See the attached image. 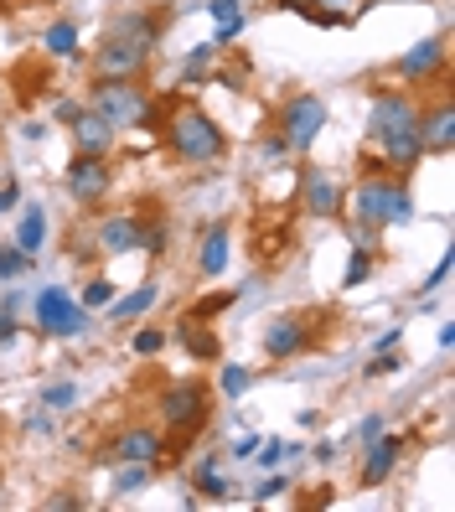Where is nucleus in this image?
Instances as JSON below:
<instances>
[{
  "label": "nucleus",
  "instance_id": "1a4fd4ad",
  "mask_svg": "<svg viewBox=\"0 0 455 512\" xmlns=\"http://www.w3.org/2000/svg\"><path fill=\"white\" fill-rule=\"evenodd\" d=\"M114 187V176H109V161L104 156H78L68 161V197L73 202H104Z\"/></svg>",
  "mask_w": 455,
  "mask_h": 512
},
{
  "label": "nucleus",
  "instance_id": "e433bc0d",
  "mask_svg": "<svg viewBox=\"0 0 455 512\" xmlns=\"http://www.w3.org/2000/svg\"><path fill=\"white\" fill-rule=\"evenodd\" d=\"M140 249L161 259V254H166V228H161V223H156V228H145V238H140Z\"/></svg>",
  "mask_w": 455,
  "mask_h": 512
},
{
  "label": "nucleus",
  "instance_id": "c03bdc74",
  "mask_svg": "<svg viewBox=\"0 0 455 512\" xmlns=\"http://www.w3.org/2000/svg\"><path fill=\"white\" fill-rule=\"evenodd\" d=\"M399 337H404V331H399V326H388L383 337H378V347H373V352H393V347H399Z\"/></svg>",
  "mask_w": 455,
  "mask_h": 512
},
{
  "label": "nucleus",
  "instance_id": "4c0bfd02",
  "mask_svg": "<svg viewBox=\"0 0 455 512\" xmlns=\"http://www.w3.org/2000/svg\"><path fill=\"white\" fill-rule=\"evenodd\" d=\"M285 156H290V145H285L280 135H269V140H264V166H280Z\"/></svg>",
  "mask_w": 455,
  "mask_h": 512
},
{
  "label": "nucleus",
  "instance_id": "9d476101",
  "mask_svg": "<svg viewBox=\"0 0 455 512\" xmlns=\"http://www.w3.org/2000/svg\"><path fill=\"white\" fill-rule=\"evenodd\" d=\"M445 52H450V42L445 37H419L399 63H393V78H404V83H430V78H440V68H445Z\"/></svg>",
  "mask_w": 455,
  "mask_h": 512
},
{
  "label": "nucleus",
  "instance_id": "473e14b6",
  "mask_svg": "<svg viewBox=\"0 0 455 512\" xmlns=\"http://www.w3.org/2000/svg\"><path fill=\"white\" fill-rule=\"evenodd\" d=\"M26 264H32V254H21L16 244H0V280H16Z\"/></svg>",
  "mask_w": 455,
  "mask_h": 512
},
{
  "label": "nucleus",
  "instance_id": "4be33fe9",
  "mask_svg": "<svg viewBox=\"0 0 455 512\" xmlns=\"http://www.w3.org/2000/svg\"><path fill=\"white\" fill-rule=\"evenodd\" d=\"M197 269L207 280H218L223 269H228V228L223 223H212L207 233H202V249H197Z\"/></svg>",
  "mask_w": 455,
  "mask_h": 512
},
{
  "label": "nucleus",
  "instance_id": "c756f323",
  "mask_svg": "<svg viewBox=\"0 0 455 512\" xmlns=\"http://www.w3.org/2000/svg\"><path fill=\"white\" fill-rule=\"evenodd\" d=\"M109 300H114V280L94 275V280L83 285V295H78V306H83V311H94V306H109Z\"/></svg>",
  "mask_w": 455,
  "mask_h": 512
},
{
  "label": "nucleus",
  "instance_id": "5701e85b",
  "mask_svg": "<svg viewBox=\"0 0 455 512\" xmlns=\"http://www.w3.org/2000/svg\"><path fill=\"white\" fill-rule=\"evenodd\" d=\"M156 285H140V290H130V295H114L109 300V321H135V316H145L150 306H156Z\"/></svg>",
  "mask_w": 455,
  "mask_h": 512
},
{
  "label": "nucleus",
  "instance_id": "2f4dec72",
  "mask_svg": "<svg viewBox=\"0 0 455 512\" xmlns=\"http://www.w3.org/2000/svg\"><path fill=\"white\" fill-rule=\"evenodd\" d=\"M212 52H218V42L192 47V57H187V83H207V63H212Z\"/></svg>",
  "mask_w": 455,
  "mask_h": 512
},
{
  "label": "nucleus",
  "instance_id": "b1692460",
  "mask_svg": "<svg viewBox=\"0 0 455 512\" xmlns=\"http://www.w3.org/2000/svg\"><path fill=\"white\" fill-rule=\"evenodd\" d=\"M42 47L52 57H78V26L73 21H52L47 32H42Z\"/></svg>",
  "mask_w": 455,
  "mask_h": 512
},
{
  "label": "nucleus",
  "instance_id": "423d86ee",
  "mask_svg": "<svg viewBox=\"0 0 455 512\" xmlns=\"http://www.w3.org/2000/svg\"><path fill=\"white\" fill-rule=\"evenodd\" d=\"M32 311H37V326L47 331V337H78V331L88 326V311L78 306L63 285H47V290L37 295Z\"/></svg>",
  "mask_w": 455,
  "mask_h": 512
},
{
  "label": "nucleus",
  "instance_id": "a18cd8bd",
  "mask_svg": "<svg viewBox=\"0 0 455 512\" xmlns=\"http://www.w3.org/2000/svg\"><path fill=\"white\" fill-rule=\"evenodd\" d=\"M16 337H21V331H16V321H11V316H0V347H11Z\"/></svg>",
  "mask_w": 455,
  "mask_h": 512
},
{
  "label": "nucleus",
  "instance_id": "c85d7f7f",
  "mask_svg": "<svg viewBox=\"0 0 455 512\" xmlns=\"http://www.w3.org/2000/svg\"><path fill=\"white\" fill-rule=\"evenodd\" d=\"M207 16H212V26H238L244 32V6L238 0H207Z\"/></svg>",
  "mask_w": 455,
  "mask_h": 512
},
{
  "label": "nucleus",
  "instance_id": "0eeeda50",
  "mask_svg": "<svg viewBox=\"0 0 455 512\" xmlns=\"http://www.w3.org/2000/svg\"><path fill=\"white\" fill-rule=\"evenodd\" d=\"M300 202H306L311 218H337L347 207V187L326 166H300Z\"/></svg>",
  "mask_w": 455,
  "mask_h": 512
},
{
  "label": "nucleus",
  "instance_id": "4468645a",
  "mask_svg": "<svg viewBox=\"0 0 455 512\" xmlns=\"http://www.w3.org/2000/svg\"><path fill=\"white\" fill-rule=\"evenodd\" d=\"M171 337L187 347V357H197V363H218V352H223L218 331H212L202 316H181V321L171 326Z\"/></svg>",
  "mask_w": 455,
  "mask_h": 512
},
{
  "label": "nucleus",
  "instance_id": "7ed1b4c3",
  "mask_svg": "<svg viewBox=\"0 0 455 512\" xmlns=\"http://www.w3.org/2000/svg\"><path fill=\"white\" fill-rule=\"evenodd\" d=\"M88 109L104 114L114 130H145L156 125V104L140 88V78H94L88 88Z\"/></svg>",
  "mask_w": 455,
  "mask_h": 512
},
{
  "label": "nucleus",
  "instance_id": "6e6552de",
  "mask_svg": "<svg viewBox=\"0 0 455 512\" xmlns=\"http://www.w3.org/2000/svg\"><path fill=\"white\" fill-rule=\"evenodd\" d=\"M207 383H171L166 388V394H161V419H166V425L181 435V430H197L202 425V419H207Z\"/></svg>",
  "mask_w": 455,
  "mask_h": 512
},
{
  "label": "nucleus",
  "instance_id": "2eb2a0df",
  "mask_svg": "<svg viewBox=\"0 0 455 512\" xmlns=\"http://www.w3.org/2000/svg\"><path fill=\"white\" fill-rule=\"evenodd\" d=\"M68 130H73V140H78L83 156H109V150H114V125H109L104 114H94L88 104H83V114L73 119Z\"/></svg>",
  "mask_w": 455,
  "mask_h": 512
},
{
  "label": "nucleus",
  "instance_id": "20e7f679",
  "mask_svg": "<svg viewBox=\"0 0 455 512\" xmlns=\"http://www.w3.org/2000/svg\"><path fill=\"white\" fill-rule=\"evenodd\" d=\"M352 213L362 228H393V223H409L414 218V192L404 187V176H368L357 182V192L347 197Z\"/></svg>",
  "mask_w": 455,
  "mask_h": 512
},
{
  "label": "nucleus",
  "instance_id": "f3484780",
  "mask_svg": "<svg viewBox=\"0 0 455 512\" xmlns=\"http://www.w3.org/2000/svg\"><path fill=\"white\" fill-rule=\"evenodd\" d=\"M419 135H424V150L430 156H445L450 140H455V104H435V109H419Z\"/></svg>",
  "mask_w": 455,
  "mask_h": 512
},
{
  "label": "nucleus",
  "instance_id": "de8ad7c7",
  "mask_svg": "<svg viewBox=\"0 0 455 512\" xmlns=\"http://www.w3.org/2000/svg\"><path fill=\"white\" fill-rule=\"evenodd\" d=\"M47 507H57V512H73V507H83L78 497H47Z\"/></svg>",
  "mask_w": 455,
  "mask_h": 512
},
{
  "label": "nucleus",
  "instance_id": "a878e982",
  "mask_svg": "<svg viewBox=\"0 0 455 512\" xmlns=\"http://www.w3.org/2000/svg\"><path fill=\"white\" fill-rule=\"evenodd\" d=\"M368 275H373V244H357V254L347 259L342 285H347V290H357V285H368Z\"/></svg>",
  "mask_w": 455,
  "mask_h": 512
},
{
  "label": "nucleus",
  "instance_id": "c9c22d12",
  "mask_svg": "<svg viewBox=\"0 0 455 512\" xmlns=\"http://www.w3.org/2000/svg\"><path fill=\"white\" fill-rule=\"evenodd\" d=\"M228 306H233V295H202L192 316H218V311H228Z\"/></svg>",
  "mask_w": 455,
  "mask_h": 512
},
{
  "label": "nucleus",
  "instance_id": "412c9836",
  "mask_svg": "<svg viewBox=\"0 0 455 512\" xmlns=\"http://www.w3.org/2000/svg\"><path fill=\"white\" fill-rule=\"evenodd\" d=\"M11 244L21 249V254H42L47 249V207L42 202H32V207H21V223H16V238Z\"/></svg>",
  "mask_w": 455,
  "mask_h": 512
},
{
  "label": "nucleus",
  "instance_id": "f03ea898",
  "mask_svg": "<svg viewBox=\"0 0 455 512\" xmlns=\"http://www.w3.org/2000/svg\"><path fill=\"white\" fill-rule=\"evenodd\" d=\"M166 150H171L181 166H212V161L223 156L218 119H212L207 109H197V104L171 109V119H166Z\"/></svg>",
  "mask_w": 455,
  "mask_h": 512
},
{
  "label": "nucleus",
  "instance_id": "cd10ccee",
  "mask_svg": "<svg viewBox=\"0 0 455 512\" xmlns=\"http://www.w3.org/2000/svg\"><path fill=\"white\" fill-rule=\"evenodd\" d=\"M166 342H171L166 326H140L130 347H135V357H156V352H166Z\"/></svg>",
  "mask_w": 455,
  "mask_h": 512
},
{
  "label": "nucleus",
  "instance_id": "58836bf2",
  "mask_svg": "<svg viewBox=\"0 0 455 512\" xmlns=\"http://www.w3.org/2000/svg\"><path fill=\"white\" fill-rule=\"evenodd\" d=\"M445 275H450V254H440V264L430 269V280H424L419 290H424V295H430V290H440V285H445Z\"/></svg>",
  "mask_w": 455,
  "mask_h": 512
},
{
  "label": "nucleus",
  "instance_id": "39448f33",
  "mask_svg": "<svg viewBox=\"0 0 455 512\" xmlns=\"http://www.w3.org/2000/svg\"><path fill=\"white\" fill-rule=\"evenodd\" d=\"M326 130V99L321 94H295L280 109V140L290 145V156H311L316 135Z\"/></svg>",
  "mask_w": 455,
  "mask_h": 512
},
{
  "label": "nucleus",
  "instance_id": "79ce46f5",
  "mask_svg": "<svg viewBox=\"0 0 455 512\" xmlns=\"http://www.w3.org/2000/svg\"><path fill=\"white\" fill-rule=\"evenodd\" d=\"M254 450H259V435H244V440H238V445L228 450V456H238V461H254Z\"/></svg>",
  "mask_w": 455,
  "mask_h": 512
},
{
  "label": "nucleus",
  "instance_id": "dca6fc26",
  "mask_svg": "<svg viewBox=\"0 0 455 512\" xmlns=\"http://www.w3.org/2000/svg\"><path fill=\"white\" fill-rule=\"evenodd\" d=\"M94 238H99V249H104V254H135V249H140V238H145V223L130 218V213H114V218L99 223Z\"/></svg>",
  "mask_w": 455,
  "mask_h": 512
},
{
  "label": "nucleus",
  "instance_id": "ddd939ff",
  "mask_svg": "<svg viewBox=\"0 0 455 512\" xmlns=\"http://www.w3.org/2000/svg\"><path fill=\"white\" fill-rule=\"evenodd\" d=\"M399 456H404V435H373L368 440V456H362V487L388 481L393 466H399Z\"/></svg>",
  "mask_w": 455,
  "mask_h": 512
},
{
  "label": "nucleus",
  "instance_id": "37998d69",
  "mask_svg": "<svg viewBox=\"0 0 455 512\" xmlns=\"http://www.w3.org/2000/svg\"><path fill=\"white\" fill-rule=\"evenodd\" d=\"M16 202H21V182H6V187H0V213H11Z\"/></svg>",
  "mask_w": 455,
  "mask_h": 512
},
{
  "label": "nucleus",
  "instance_id": "a211bd4d",
  "mask_svg": "<svg viewBox=\"0 0 455 512\" xmlns=\"http://www.w3.org/2000/svg\"><path fill=\"white\" fill-rule=\"evenodd\" d=\"M161 26H166V21H161L156 11H125V16H114V21H109V32L150 52V47H156V37H161Z\"/></svg>",
  "mask_w": 455,
  "mask_h": 512
},
{
  "label": "nucleus",
  "instance_id": "393cba45",
  "mask_svg": "<svg viewBox=\"0 0 455 512\" xmlns=\"http://www.w3.org/2000/svg\"><path fill=\"white\" fill-rule=\"evenodd\" d=\"M249 383H254V373H249L244 363H223V368H218V388H223L228 399H244Z\"/></svg>",
  "mask_w": 455,
  "mask_h": 512
},
{
  "label": "nucleus",
  "instance_id": "6ab92c4d",
  "mask_svg": "<svg viewBox=\"0 0 455 512\" xmlns=\"http://www.w3.org/2000/svg\"><path fill=\"white\" fill-rule=\"evenodd\" d=\"M306 342H311V331L300 326V321H290V316H280V321L264 326V352L275 357V363H280V357H295Z\"/></svg>",
  "mask_w": 455,
  "mask_h": 512
},
{
  "label": "nucleus",
  "instance_id": "49530a36",
  "mask_svg": "<svg viewBox=\"0 0 455 512\" xmlns=\"http://www.w3.org/2000/svg\"><path fill=\"white\" fill-rule=\"evenodd\" d=\"M78 114H83V104H73V99H63V104H57V119H63V125H73Z\"/></svg>",
  "mask_w": 455,
  "mask_h": 512
},
{
  "label": "nucleus",
  "instance_id": "f704fd0d",
  "mask_svg": "<svg viewBox=\"0 0 455 512\" xmlns=\"http://www.w3.org/2000/svg\"><path fill=\"white\" fill-rule=\"evenodd\" d=\"M399 368H404V363H399L393 352H373V363L362 368V373H368V378H388V373H399Z\"/></svg>",
  "mask_w": 455,
  "mask_h": 512
},
{
  "label": "nucleus",
  "instance_id": "a19ab883",
  "mask_svg": "<svg viewBox=\"0 0 455 512\" xmlns=\"http://www.w3.org/2000/svg\"><path fill=\"white\" fill-rule=\"evenodd\" d=\"M357 435H362V445H368L373 435H383V414H368V419L357 425Z\"/></svg>",
  "mask_w": 455,
  "mask_h": 512
},
{
  "label": "nucleus",
  "instance_id": "7c9ffc66",
  "mask_svg": "<svg viewBox=\"0 0 455 512\" xmlns=\"http://www.w3.org/2000/svg\"><path fill=\"white\" fill-rule=\"evenodd\" d=\"M78 404V383H47L42 388V409H73Z\"/></svg>",
  "mask_w": 455,
  "mask_h": 512
},
{
  "label": "nucleus",
  "instance_id": "9b49d317",
  "mask_svg": "<svg viewBox=\"0 0 455 512\" xmlns=\"http://www.w3.org/2000/svg\"><path fill=\"white\" fill-rule=\"evenodd\" d=\"M109 456H114V461H135V466H156V461L166 456V440H161V430L135 425V430H125V435L109 445Z\"/></svg>",
  "mask_w": 455,
  "mask_h": 512
},
{
  "label": "nucleus",
  "instance_id": "ea45409f",
  "mask_svg": "<svg viewBox=\"0 0 455 512\" xmlns=\"http://www.w3.org/2000/svg\"><path fill=\"white\" fill-rule=\"evenodd\" d=\"M285 492V476H269V481H259L254 487V502H269V497H280Z\"/></svg>",
  "mask_w": 455,
  "mask_h": 512
},
{
  "label": "nucleus",
  "instance_id": "72a5a7b5",
  "mask_svg": "<svg viewBox=\"0 0 455 512\" xmlns=\"http://www.w3.org/2000/svg\"><path fill=\"white\" fill-rule=\"evenodd\" d=\"M150 481V466H135V461H125V471L114 476V492H140Z\"/></svg>",
  "mask_w": 455,
  "mask_h": 512
},
{
  "label": "nucleus",
  "instance_id": "aec40b11",
  "mask_svg": "<svg viewBox=\"0 0 455 512\" xmlns=\"http://www.w3.org/2000/svg\"><path fill=\"white\" fill-rule=\"evenodd\" d=\"M362 6H368V0H300L295 11L306 21H316V26H352Z\"/></svg>",
  "mask_w": 455,
  "mask_h": 512
},
{
  "label": "nucleus",
  "instance_id": "f257e3e1",
  "mask_svg": "<svg viewBox=\"0 0 455 512\" xmlns=\"http://www.w3.org/2000/svg\"><path fill=\"white\" fill-rule=\"evenodd\" d=\"M368 135L378 140L383 150V166L393 176L414 171L430 150H424V135H419V99L409 88H378L373 104H368Z\"/></svg>",
  "mask_w": 455,
  "mask_h": 512
},
{
  "label": "nucleus",
  "instance_id": "bb28decb",
  "mask_svg": "<svg viewBox=\"0 0 455 512\" xmlns=\"http://www.w3.org/2000/svg\"><path fill=\"white\" fill-rule=\"evenodd\" d=\"M290 456H300V445H290V440H259V450H254V461H259L264 471H275V466L290 461Z\"/></svg>",
  "mask_w": 455,
  "mask_h": 512
},
{
  "label": "nucleus",
  "instance_id": "f8f14e48",
  "mask_svg": "<svg viewBox=\"0 0 455 512\" xmlns=\"http://www.w3.org/2000/svg\"><path fill=\"white\" fill-rule=\"evenodd\" d=\"M145 47H135V42H125V37H104V47H99V78H140V68H145Z\"/></svg>",
  "mask_w": 455,
  "mask_h": 512
}]
</instances>
